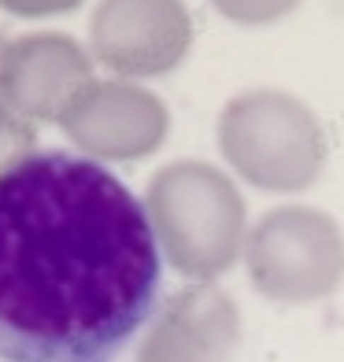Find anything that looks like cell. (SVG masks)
I'll return each instance as SVG.
<instances>
[{"mask_svg":"<svg viewBox=\"0 0 344 362\" xmlns=\"http://www.w3.org/2000/svg\"><path fill=\"white\" fill-rule=\"evenodd\" d=\"M159 274L152 218L96 159L48 148L0 174L4 362H111Z\"/></svg>","mask_w":344,"mask_h":362,"instance_id":"cell-1","label":"cell"},{"mask_svg":"<svg viewBox=\"0 0 344 362\" xmlns=\"http://www.w3.org/2000/svg\"><path fill=\"white\" fill-rule=\"evenodd\" d=\"M144 196L156 240L174 270L207 281L234 267L244 240V196L219 167L174 159L152 174Z\"/></svg>","mask_w":344,"mask_h":362,"instance_id":"cell-2","label":"cell"},{"mask_svg":"<svg viewBox=\"0 0 344 362\" xmlns=\"http://www.w3.org/2000/svg\"><path fill=\"white\" fill-rule=\"evenodd\" d=\"M222 159L267 192H300L326 167V129L304 100L282 89H248L219 115Z\"/></svg>","mask_w":344,"mask_h":362,"instance_id":"cell-3","label":"cell"},{"mask_svg":"<svg viewBox=\"0 0 344 362\" xmlns=\"http://www.w3.org/2000/svg\"><path fill=\"white\" fill-rule=\"evenodd\" d=\"M244 262L252 285L270 300H326L344 281V233L326 211L285 204L252 226Z\"/></svg>","mask_w":344,"mask_h":362,"instance_id":"cell-4","label":"cell"},{"mask_svg":"<svg viewBox=\"0 0 344 362\" xmlns=\"http://www.w3.org/2000/svg\"><path fill=\"white\" fill-rule=\"evenodd\" d=\"M93 86V63L71 34H23L0 52V100L23 122H63Z\"/></svg>","mask_w":344,"mask_h":362,"instance_id":"cell-5","label":"cell"},{"mask_svg":"<svg viewBox=\"0 0 344 362\" xmlns=\"http://www.w3.org/2000/svg\"><path fill=\"white\" fill-rule=\"evenodd\" d=\"M89 37L108 71L122 78H152L185 59L193 23L174 0H111L96 8Z\"/></svg>","mask_w":344,"mask_h":362,"instance_id":"cell-6","label":"cell"},{"mask_svg":"<svg viewBox=\"0 0 344 362\" xmlns=\"http://www.w3.org/2000/svg\"><path fill=\"white\" fill-rule=\"evenodd\" d=\"M59 126L81 152L96 159H144L167 141L171 115L152 89L111 78L93 81Z\"/></svg>","mask_w":344,"mask_h":362,"instance_id":"cell-7","label":"cell"},{"mask_svg":"<svg viewBox=\"0 0 344 362\" xmlns=\"http://www.w3.org/2000/svg\"><path fill=\"white\" fill-rule=\"evenodd\" d=\"M237 337V303L215 285H189L167 300L137 362H229Z\"/></svg>","mask_w":344,"mask_h":362,"instance_id":"cell-8","label":"cell"},{"mask_svg":"<svg viewBox=\"0 0 344 362\" xmlns=\"http://www.w3.org/2000/svg\"><path fill=\"white\" fill-rule=\"evenodd\" d=\"M26 156H34V126L15 115H4L0 119V174H8Z\"/></svg>","mask_w":344,"mask_h":362,"instance_id":"cell-9","label":"cell"},{"mask_svg":"<svg viewBox=\"0 0 344 362\" xmlns=\"http://www.w3.org/2000/svg\"><path fill=\"white\" fill-rule=\"evenodd\" d=\"M0 52H4V41H0ZM4 115H11V111L4 107V100H0V119H4Z\"/></svg>","mask_w":344,"mask_h":362,"instance_id":"cell-10","label":"cell"}]
</instances>
